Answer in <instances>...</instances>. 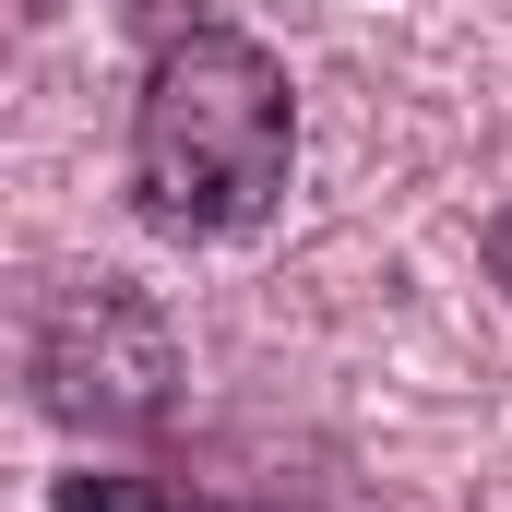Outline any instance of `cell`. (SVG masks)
Instances as JSON below:
<instances>
[{
  "instance_id": "cell-3",
  "label": "cell",
  "mask_w": 512,
  "mask_h": 512,
  "mask_svg": "<svg viewBox=\"0 0 512 512\" xmlns=\"http://www.w3.org/2000/svg\"><path fill=\"white\" fill-rule=\"evenodd\" d=\"M60 512H227L203 489H155V477H60Z\"/></svg>"
},
{
  "instance_id": "cell-4",
  "label": "cell",
  "mask_w": 512,
  "mask_h": 512,
  "mask_svg": "<svg viewBox=\"0 0 512 512\" xmlns=\"http://www.w3.org/2000/svg\"><path fill=\"white\" fill-rule=\"evenodd\" d=\"M489 274H501V298H512V203L489 215Z\"/></svg>"
},
{
  "instance_id": "cell-1",
  "label": "cell",
  "mask_w": 512,
  "mask_h": 512,
  "mask_svg": "<svg viewBox=\"0 0 512 512\" xmlns=\"http://www.w3.org/2000/svg\"><path fill=\"white\" fill-rule=\"evenodd\" d=\"M298 167V96L286 60L239 24H167L143 108H131V203L167 239H239L286 203Z\"/></svg>"
},
{
  "instance_id": "cell-2",
  "label": "cell",
  "mask_w": 512,
  "mask_h": 512,
  "mask_svg": "<svg viewBox=\"0 0 512 512\" xmlns=\"http://www.w3.org/2000/svg\"><path fill=\"white\" fill-rule=\"evenodd\" d=\"M24 370H36V405L72 417V429H155L167 382H179V346L131 286H60L36 310Z\"/></svg>"
}]
</instances>
